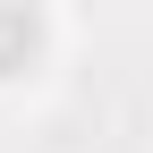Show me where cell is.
<instances>
[{
  "label": "cell",
  "mask_w": 153,
  "mask_h": 153,
  "mask_svg": "<svg viewBox=\"0 0 153 153\" xmlns=\"http://www.w3.org/2000/svg\"><path fill=\"white\" fill-rule=\"evenodd\" d=\"M26 51H34V17H26V9H0V76L26 60Z\"/></svg>",
  "instance_id": "6da1fadb"
}]
</instances>
